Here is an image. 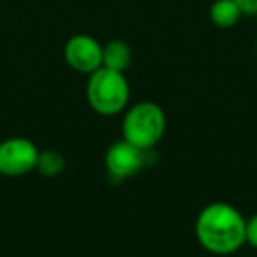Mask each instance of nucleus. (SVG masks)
<instances>
[{
	"instance_id": "f257e3e1",
	"label": "nucleus",
	"mask_w": 257,
	"mask_h": 257,
	"mask_svg": "<svg viewBox=\"0 0 257 257\" xmlns=\"http://www.w3.org/2000/svg\"><path fill=\"white\" fill-rule=\"evenodd\" d=\"M246 218L236 206L215 201L197 213L194 232L206 252L213 255H232L245 241Z\"/></svg>"
},
{
	"instance_id": "f03ea898",
	"label": "nucleus",
	"mask_w": 257,
	"mask_h": 257,
	"mask_svg": "<svg viewBox=\"0 0 257 257\" xmlns=\"http://www.w3.org/2000/svg\"><path fill=\"white\" fill-rule=\"evenodd\" d=\"M121 140L143 152H150L162 141L168 128L166 113L154 100H140L128 106L121 118Z\"/></svg>"
},
{
	"instance_id": "7ed1b4c3",
	"label": "nucleus",
	"mask_w": 257,
	"mask_h": 257,
	"mask_svg": "<svg viewBox=\"0 0 257 257\" xmlns=\"http://www.w3.org/2000/svg\"><path fill=\"white\" fill-rule=\"evenodd\" d=\"M86 102L100 116H116L128 107L131 85L125 72L100 67L86 79Z\"/></svg>"
},
{
	"instance_id": "20e7f679",
	"label": "nucleus",
	"mask_w": 257,
	"mask_h": 257,
	"mask_svg": "<svg viewBox=\"0 0 257 257\" xmlns=\"http://www.w3.org/2000/svg\"><path fill=\"white\" fill-rule=\"evenodd\" d=\"M39 148L32 140L23 136L0 141V176L22 178L36 171Z\"/></svg>"
},
{
	"instance_id": "39448f33",
	"label": "nucleus",
	"mask_w": 257,
	"mask_h": 257,
	"mask_svg": "<svg viewBox=\"0 0 257 257\" xmlns=\"http://www.w3.org/2000/svg\"><path fill=\"white\" fill-rule=\"evenodd\" d=\"M64 60L72 71L90 76L102 67V44L88 34H76L65 41Z\"/></svg>"
},
{
	"instance_id": "423d86ee",
	"label": "nucleus",
	"mask_w": 257,
	"mask_h": 257,
	"mask_svg": "<svg viewBox=\"0 0 257 257\" xmlns=\"http://www.w3.org/2000/svg\"><path fill=\"white\" fill-rule=\"evenodd\" d=\"M145 161L147 152L140 150L125 140L111 143L104 155L106 171L114 180H127L136 176L145 168Z\"/></svg>"
},
{
	"instance_id": "0eeeda50",
	"label": "nucleus",
	"mask_w": 257,
	"mask_h": 257,
	"mask_svg": "<svg viewBox=\"0 0 257 257\" xmlns=\"http://www.w3.org/2000/svg\"><path fill=\"white\" fill-rule=\"evenodd\" d=\"M133 64V50L123 39H111L102 44V67L125 72Z\"/></svg>"
},
{
	"instance_id": "6e6552de",
	"label": "nucleus",
	"mask_w": 257,
	"mask_h": 257,
	"mask_svg": "<svg viewBox=\"0 0 257 257\" xmlns=\"http://www.w3.org/2000/svg\"><path fill=\"white\" fill-rule=\"evenodd\" d=\"M208 18L217 29L227 30L238 25L243 15L234 0H215L208 9Z\"/></svg>"
},
{
	"instance_id": "1a4fd4ad",
	"label": "nucleus",
	"mask_w": 257,
	"mask_h": 257,
	"mask_svg": "<svg viewBox=\"0 0 257 257\" xmlns=\"http://www.w3.org/2000/svg\"><path fill=\"white\" fill-rule=\"evenodd\" d=\"M36 171L44 178H57L65 171V157L58 150H41Z\"/></svg>"
},
{
	"instance_id": "9d476101",
	"label": "nucleus",
	"mask_w": 257,
	"mask_h": 257,
	"mask_svg": "<svg viewBox=\"0 0 257 257\" xmlns=\"http://www.w3.org/2000/svg\"><path fill=\"white\" fill-rule=\"evenodd\" d=\"M245 241L252 248L257 250V213H253L250 218H246V229H245Z\"/></svg>"
},
{
	"instance_id": "9b49d317",
	"label": "nucleus",
	"mask_w": 257,
	"mask_h": 257,
	"mask_svg": "<svg viewBox=\"0 0 257 257\" xmlns=\"http://www.w3.org/2000/svg\"><path fill=\"white\" fill-rule=\"evenodd\" d=\"M243 16H257V0H234Z\"/></svg>"
}]
</instances>
